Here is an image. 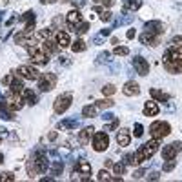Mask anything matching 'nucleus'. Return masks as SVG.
Wrapping results in <instances>:
<instances>
[{
	"label": "nucleus",
	"mask_w": 182,
	"mask_h": 182,
	"mask_svg": "<svg viewBox=\"0 0 182 182\" xmlns=\"http://www.w3.org/2000/svg\"><path fill=\"white\" fill-rule=\"evenodd\" d=\"M162 64H164L166 71L171 75L182 73V46L169 44L164 57H162Z\"/></svg>",
	"instance_id": "1"
},
{
	"label": "nucleus",
	"mask_w": 182,
	"mask_h": 182,
	"mask_svg": "<svg viewBox=\"0 0 182 182\" xmlns=\"http://www.w3.org/2000/svg\"><path fill=\"white\" fill-rule=\"evenodd\" d=\"M159 146H160V140H155V139H151V140H148L146 144H142L140 148L135 151V160H137V164H142L144 160H149L157 153Z\"/></svg>",
	"instance_id": "2"
},
{
	"label": "nucleus",
	"mask_w": 182,
	"mask_h": 182,
	"mask_svg": "<svg viewBox=\"0 0 182 182\" xmlns=\"http://www.w3.org/2000/svg\"><path fill=\"white\" fill-rule=\"evenodd\" d=\"M169 133H171V126L164 120H155L149 126V135H151V139H155V140H162V139L168 137Z\"/></svg>",
	"instance_id": "3"
},
{
	"label": "nucleus",
	"mask_w": 182,
	"mask_h": 182,
	"mask_svg": "<svg viewBox=\"0 0 182 182\" xmlns=\"http://www.w3.org/2000/svg\"><path fill=\"white\" fill-rule=\"evenodd\" d=\"M71 102H73V95H71L69 91H66V93L59 95V97L55 99V102H53V109H55V113H57V115L66 113V111L69 109Z\"/></svg>",
	"instance_id": "4"
},
{
	"label": "nucleus",
	"mask_w": 182,
	"mask_h": 182,
	"mask_svg": "<svg viewBox=\"0 0 182 182\" xmlns=\"http://www.w3.org/2000/svg\"><path fill=\"white\" fill-rule=\"evenodd\" d=\"M38 89L40 91H51L55 86H57V75L55 73H42L40 79H38Z\"/></svg>",
	"instance_id": "5"
},
{
	"label": "nucleus",
	"mask_w": 182,
	"mask_h": 182,
	"mask_svg": "<svg viewBox=\"0 0 182 182\" xmlns=\"http://www.w3.org/2000/svg\"><path fill=\"white\" fill-rule=\"evenodd\" d=\"M27 51H29L31 62H33V64H37V66H46V64L49 62V57L42 51L38 46H31V47H27Z\"/></svg>",
	"instance_id": "6"
},
{
	"label": "nucleus",
	"mask_w": 182,
	"mask_h": 182,
	"mask_svg": "<svg viewBox=\"0 0 182 182\" xmlns=\"http://www.w3.org/2000/svg\"><path fill=\"white\" fill-rule=\"evenodd\" d=\"M109 148V137H107V133H104V131H97V133H93V149L95 151H106Z\"/></svg>",
	"instance_id": "7"
},
{
	"label": "nucleus",
	"mask_w": 182,
	"mask_h": 182,
	"mask_svg": "<svg viewBox=\"0 0 182 182\" xmlns=\"http://www.w3.org/2000/svg\"><path fill=\"white\" fill-rule=\"evenodd\" d=\"M6 106L15 113V111H20L22 107H24V97H22V93H11L9 91V95L6 97Z\"/></svg>",
	"instance_id": "8"
},
{
	"label": "nucleus",
	"mask_w": 182,
	"mask_h": 182,
	"mask_svg": "<svg viewBox=\"0 0 182 182\" xmlns=\"http://www.w3.org/2000/svg\"><path fill=\"white\" fill-rule=\"evenodd\" d=\"M180 151H182V142H179V140L171 142V144L164 146V149H162V160H166V159H177Z\"/></svg>",
	"instance_id": "9"
},
{
	"label": "nucleus",
	"mask_w": 182,
	"mask_h": 182,
	"mask_svg": "<svg viewBox=\"0 0 182 182\" xmlns=\"http://www.w3.org/2000/svg\"><path fill=\"white\" fill-rule=\"evenodd\" d=\"M17 73L20 75L22 79H26V80H38L40 75H42L38 69H35V67H31V66H18Z\"/></svg>",
	"instance_id": "10"
},
{
	"label": "nucleus",
	"mask_w": 182,
	"mask_h": 182,
	"mask_svg": "<svg viewBox=\"0 0 182 182\" xmlns=\"http://www.w3.org/2000/svg\"><path fill=\"white\" fill-rule=\"evenodd\" d=\"M33 159H35V164H37L38 173H46V171H47V168H49L47 155H46L42 149H38V151H35V153H33Z\"/></svg>",
	"instance_id": "11"
},
{
	"label": "nucleus",
	"mask_w": 182,
	"mask_h": 182,
	"mask_svg": "<svg viewBox=\"0 0 182 182\" xmlns=\"http://www.w3.org/2000/svg\"><path fill=\"white\" fill-rule=\"evenodd\" d=\"M144 31L146 33H151V35H157V37H162V33L166 31L164 29V24L159 20H149L144 24Z\"/></svg>",
	"instance_id": "12"
},
{
	"label": "nucleus",
	"mask_w": 182,
	"mask_h": 182,
	"mask_svg": "<svg viewBox=\"0 0 182 182\" xmlns=\"http://www.w3.org/2000/svg\"><path fill=\"white\" fill-rule=\"evenodd\" d=\"M133 66H135V71L140 75V77H146L149 73V62L142 57H135L133 59Z\"/></svg>",
	"instance_id": "13"
},
{
	"label": "nucleus",
	"mask_w": 182,
	"mask_h": 182,
	"mask_svg": "<svg viewBox=\"0 0 182 182\" xmlns=\"http://www.w3.org/2000/svg\"><path fill=\"white\" fill-rule=\"evenodd\" d=\"M40 49L47 55V57H51V55H55L60 47H59V44H57V40H51V38H46V40L40 42Z\"/></svg>",
	"instance_id": "14"
},
{
	"label": "nucleus",
	"mask_w": 182,
	"mask_h": 182,
	"mask_svg": "<svg viewBox=\"0 0 182 182\" xmlns=\"http://www.w3.org/2000/svg\"><path fill=\"white\" fill-rule=\"evenodd\" d=\"M122 93H124L126 97H137V95H140V86H139L135 80H129V82L124 84Z\"/></svg>",
	"instance_id": "15"
},
{
	"label": "nucleus",
	"mask_w": 182,
	"mask_h": 182,
	"mask_svg": "<svg viewBox=\"0 0 182 182\" xmlns=\"http://www.w3.org/2000/svg\"><path fill=\"white\" fill-rule=\"evenodd\" d=\"M66 22H67V26H69L71 29H75V27L82 22L80 9H73V11H69V13H67V17H66Z\"/></svg>",
	"instance_id": "16"
},
{
	"label": "nucleus",
	"mask_w": 182,
	"mask_h": 182,
	"mask_svg": "<svg viewBox=\"0 0 182 182\" xmlns=\"http://www.w3.org/2000/svg\"><path fill=\"white\" fill-rule=\"evenodd\" d=\"M129 142H131V133H129V129H126V127H122L117 131V144L120 146V148H126V146H129Z\"/></svg>",
	"instance_id": "17"
},
{
	"label": "nucleus",
	"mask_w": 182,
	"mask_h": 182,
	"mask_svg": "<svg viewBox=\"0 0 182 182\" xmlns=\"http://www.w3.org/2000/svg\"><path fill=\"white\" fill-rule=\"evenodd\" d=\"M140 42L144 44V46H159L160 44V37H157V35H151V33H142L140 35Z\"/></svg>",
	"instance_id": "18"
},
{
	"label": "nucleus",
	"mask_w": 182,
	"mask_h": 182,
	"mask_svg": "<svg viewBox=\"0 0 182 182\" xmlns=\"http://www.w3.org/2000/svg\"><path fill=\"white\" fill-rule=\"evenodd\" d=\"M55 40L59 44V47H62V49L71 46V38H69V35H67L66 31H57V33H55Z\"/></svg>",
	"instance_id": "19"
},
{
	"label": "nucleus",
	"mask_w": 182,
	"mask_h": 182,
	"mask_svg": "<svg viewBox=\"0 0 182 182\" xmlns=\"http://www.w3.org/2000/svg\"><path fill=\"white\" fill-rule=\"evenodd\" d=\"M142 111H144V115H146V117H155V115H159V106H157V102H155V100L146 102Z\"/></svg>",
	"instance_id": "20"
},
{
	"label": "nucleus",
	"mask_w": 182,
	"mask_h": 182,
	"mask_svg": "<svg viewBox=\"0 0 182 182\" xmlns=\"http://www.w3.org/2000/svg\"><path fill=\"white\" fill-rule=\"evenodd\" d=\"M0 119H2V120H13V119H15V113L6 106L4 100L0 102Z\"/></svg>",
	"instance_id": "21"
},
{
	"label": "nucleus",
	"mask_w": 182,
	"mask_h": 182,
	"mask_svg": "<svg viewBox=\"0 0 182 182\" xmlns=\"http://www.w3.org/2000/svg\"><path fill=\"white\" fill-rule=\"evenodd\" d=\"M142 7V0H124L122 9L124 11H137Z\"/></svg>",
	"instance_id": "22"
},
{
	"label": "nucleus",
	"mask_w": 182,
	"mask_h": 182,
	"mask_svg": "<svg viewBox=\"0 0 182 182\" xmlns=\"http://www.w3.org/2000/svg\"><path fill=\"white\" fill-rule=\"evenodd\" d=\"M149 95L157 102H168L169 100V95L164 93V91H160V89H157V87H151V89H149Z\"/></svg>",
	"instance_id": "23"
},
{
	"label": "nucleus",
	"mask_w": 182,
	"mask_h": 182,
	"mask_svg": "<svg viewBox=\"0 0 182 182\" xmlns=\"http://www.w3.org/2000/svg\"><path fill=\"white\" fill-rule=\"evenodd\" d=\"M93 131H95V129H93V126H91V127H84L80 133H79V142H80L82 146H86V144L89 142L91 135H93Z\"/></svg>",
	"instance_id": "24"
},
{
	"label": "nucleus",
	"mask_w": 182,
	"mask_h": 182,
	"mask_svg": "<svg viewBox=\"0 0 182 182\" xmlns=\"http://www.w3.org/2000/svg\"><path fill=\"white\" fill-rule=\"evenodd\" d=\"M75 169H77L79 173H82V175H89V173H91V164L87 160H79L77 166H75Z\"/></svg>",
	"instance_id": "25"
},
{
	"label": "nucleus",
	"mask_w": 182,
	"mask_h": 182,
	"mask_svg": "<svg viewBox=\"0 0 182 182\" xmlns=\"http://www.w3.org/2000/svg\"><path fill=\"white\" fill-rule=\"evenodd\" d=\"M22 97H24V102L29 104V106H35L37 104V95L33 93V89H24L22 91Z\"/></svg>",
	"instance_id": "26"
},
{
	"label": "nucleus",
	"mask_w": 182,
	"mask_h": 182,
	"mask_svg": "<svg viewBox=\"0 0 182 182\" xmlns=\"http://www.w3.org/2000/svg\"><path fill=\"white\" fill-rule=\"evenodd\" d=\"M27 177L29 179H35L37 175H38V169H37V164H35V159H33V155H31V159L27 160Z\"/></svg>",
	"instance_id": "27"
},
{
	"label": "nucleus",
	"mask_w": 182,
	"mask_h": 182,
	"mask_svg": "<svg viewBox=\"0 0 182 182\" xmlns=\"http://www.w3.org/2000/svg\"><path fill=\"white\" fill-rule=\"evenodd\" d=\"M49 169H51V175L53 177H59L62 173V169H64V162L62 160H53L49 164Z\"/></svg>",
	"instance_id": "28"
},
{
	"label": "nucleus",
	"mask_w": 182,
	"mask_h": 182,
	"mask_svg": "<svg viewBox=\"0 0 182 182\" xmlns=\"http://www.w3.org/2000/svg\"><path fill=\"white\" fill-rule=\"evenodd\" d=\"M82 117H84V119H93V117H97V106H84V107H82Z\"/></svg>",
	"instance_id": "29"
},
{
	"label": "nucleus",
	"mask_w": 182,
	"mask_h": 182,
	"mask_svg": "<svg viewBox=\"0 0 182 182\" xmlns=\"http://www.w3.org/2000/svg\"><path fill=\"white\" fill-rule=\"evenodd\" d=\"M86 42L80 40V38H77V40L71 44V49H73V53H82V51H86Z\"/></svg>",
	"instance_id": "30"
},
{
	"label": "nucleus",
	"mask_w": 182,
	"mask_h": 182,
	"mask_svg": "<svg viewBox=\"0 0 182 182\" xmlns=\"http://www.w3.org/2000/svg\"><path fill=\"white\" fill-rule=\"evenodd\" d=\"M95 106H97V109H109V107L115 106V100H111V99H102V100H99Z\"/></svg>",
	"instance_id": "31"
},
{
	"label": "nucleus",
	"mask_w": 182,
	"mask_h": 182,
	"mask_svg": "<svg viewBox=\"0 0 182 182\" xmlns=\"http://www.w3.org/2000/svg\"><path fill=\"white\" fill-rule=\"evenodd\" d=\"M59 127L60 129H75V127H79V122L77 120H64L59 124Z\"/></svg>",
	"instance_id": "32"
},
{
	"label": "nucleus",
	"mask_w": 182,
	"mask_h": 182,
	"mask_svg": "<svg viewBox=\"0 0 182 182\" xmlns=\"http://www.w3.org/2000/svg\"><path fill=\"white\" fill-rule=\"evenodd\" d=\"M87 29H89V24H87V22H80L73 31H75L77 35H84V33H87Z\"/></svg>",
	"instance_id": "33"
},
{
	"label": "nucleus",
	"mask_w": 182,
	"mask_h": 182,
	"mask_svg": "<svg viewBox=\"0 0 182 182\" xmlns=\"http://www.w3.org/2000/svg\"><path fill=\"white\" fill-rule=\"evenodd\" d=\"M175 166H177V159H166L162 168H164V171L168 173V171H171V169H173Z\"/></svg>",
	"instance_id": "34"
},
{
	"label": "nucleus",
	"mask_w": 182,
	"mask_h": 182,
	"mask_svg": "<svg viewBox=\"0 0 182 182\" xmlns=\"http://www.w3.org/2000/svg\"><path fill=\"white\" fill-rule=\"evenodd\" d=\"M0 182H15V173H11V171L0 173Z\"/></svg>",
	"instance_id": "35"
},
{
	"label": "nucleus",
	"mask_w": 182,
	"mask_h": 182,
	"mask_svg": "<svg viewBox=\"0 0 182 182\" xmlns=\"http://www.w3.org/2000/svg\"><path fill=\"white\" fill-rule=\"evenodd\" d=\"M113 53H115L117 57H126V55H129V49H127L126 46H117V47L113 49Z\"/></svg>",
	"instance_id": "36"
},
{
	"label": "nucleus",
	"mask_w": 182,
	"mask_h": 182,
	"mask_svg": "<svg viewBox=\"0 0 182 182\" xmlns=\"http://www.w3.org/2000/svg\"><path fill=\"white\" fill-rule=\"evenodd\" d=\"M17 79V73H9V75H6L4 79H2V84L6 86V87H9L11 84H13V80Z\"/></svg>",
	"instance_id": "37"
},
{
	"label": "nucleus",
	"mask_w": 182,
	"mask_h": 182,
	"mask_svg": "<svg viewBox=\"0 0 182 182\" xmlns=\"http://www.w3.org/2000/svg\"><path fill=\"white\" fill-rule=\"evenodd\" d=\"M115 91H117V87H115L113 84H106V86L102 87V93H104L106 97H109V95H113Z\"/></svg>",
	"instance_id": "38"
},
{
	"label": "nucleus",
	"mask_w": 182,
	"mask_h": 182,
	"mask_svg": "<svg viewBox=\"0 0 182 182\" xmlns=\"http://www.w3.org/2000/svg\"><path fill=\"white\" fill-rule=\"evenodd\" d=\"M100 20L102 22H111V20H113V13H111V11H107V9H102Z\"/></svg>",
	"instance_id": "39"
},
{
	"label": "nucleus",
	"mask_w": 182,
	"mask_h": 182,
	"mask_svg": "<svg viewBox=\"0 0 182 182\" xmlns=\"http://www.w3.org/2000/svg\"><path fill=\"white\" fill-rule=\"evenodd\" d=\"M124 164L126 166H137V160H135V153H129L124 157Z\"/></svg>",
	"instance_id": "40"
},
{
	"label": "nucleus",
	"mask_w": 182,
	"mask_h": 182,
	"mask_svg": "<svg viewBox=\"0 0 182 182\" xmlns=\"http://www.w3.org/2000/svg\"><path fill=\"white\" fill-rule=\"evenodd\" d=\"M113 171H115V175H122L126 171V164H120V162L113 164Z\"/></svg>",
	"instance_id": "41"
},
{
	"label": "nucleus",
	"mask_w": 182,
	"mask_h": 182,
	"mask_svg": "<svg viewBox=\"0 0 182 182\" xmlns=\"http://www.w3.org/2000/svg\"><path fill=\"white\" fill-rule=\"evenodd\" d=\"M20 20H26V22H35V13L33 11H26L24 15L20 17Z\"/></svg>",
	"instance_id": "42"
},
{
	"label": "nucleus",
	"mask_w": 182,
	"mask_h": 182,
	"mask_svg": "<svg viewBox=\"0 0 182 182\" xmlns=\"http://www.w3.org/2000/svg\"><path fill=\"white\" fill-rule=\"evenodd\" d=\"M119 124H120V120H119V119L115 117V119L111 120V124H109L107 127H104V131H113V129H117V127H119Z\"/></svg>",
	"instance_id": "43"
},
{
	"label": "nucleus",
	"mask_w": 182,
	"mask_h": 182,
	"mask_svg": "<svg viewBox=\"0 0 182 182\" xmlns=\"http://www.w3.org/2000/svg\"><path fill=\"white\" fill-rule=\"evenodd\" d=\"M97 179H99V180H109V179H111V175L107 173V169H100V171H99V175H97Z\"/></svg>",
	"instance_id": "44"
},
{
	"label": "nucleus",
	"mask_w": 182,
	"mask_h": 182,
	"mask_svg": "<svg viewBox=\"0 0 182 182\" xmlns=\"http://www.w3.org/2000/svg\"><path fill=\"white\" fill-rule=\"evenodd\" d=\"M133 133H135V137H142V135H144V127H142V124L137 122V124L133 126Z\"/></svg>",
	"instance_id": "45"
},
{
	"label": "nucleus",
	"mask_w": 182,
	"mask_h": 182,
	"mask_svg": "<svg viewBox=\"0 0 182 182\" xmlns=\"http://www.w3.org/2000/svg\"><path fill=\"white\" fill-rule=\"evenodd\" d=\"M146 175V169L144 168H140V169H137V171H133V175H131V179L133 180H137V179H142Z\"/></svg>",
	"instance_id": "46"
},
{
	"label": "nucleus",
	"mask_w": 182,
	"mask_h": 182,
	"mask_svg": "<svg viewBox=\"0 0 182 182\" xmlns=\"http://www.w3.org/2000/svg\"><path fill=\"white\" fill-rule=\"evenodd\" d=\"M109 55H111V53H109V51H106V53H100V55H99V62H107L109 60Z\"/></svg>",
	"instance_id": "47"
},
{
	"label": "nucleus",
	"mask_w": 182,
	"mask_h": 182,
	"mask_svg": "<svg viewBox=\"0 0 182 182\" xmlns=\"http://www.w3.org/2000/svg\"><path fill=\"white\" fill-rule=\"evenodd\" d=\"M115 2L117 0H100V4L104 7H111V6H115Z\"/></svg>",
	"instance_id": "48"
},
{
	"label": "nucleus",
	"mask_w": 182,
	"mask_h": 182,
	"mask_svg": "<svg viewBox=\"0 0 182 182\" xmlns=\"http://www.w3.org/2000/svg\"><path fill=\"white\" fill-rule=\"evenodd\" d=\"M148 179H149V180H159V179H160V173H159V171H153Z\"/></svg>",
	"instance_id": "49"
},
{
	"label": "nucleus",
	"mask_w": 182,
	"mask_h": 182,
	"mask_svg": "<svg viewBox=\"0 0 182 182\" xmlns=\"http://www.w3.org/2000/svg\"><path fill=\"white\" fill-rule=\"evenodd\" d=\"M135 35H137V31H135V29H127V33H126V37H127V38H135Z\"/></svg>",
	"instance_id": "50"
},
{
	"label": "nucleus",
	"mask_w": 182,
	"mask_h": 182,
	"mask_svg": "<svg viewBox=\"0 0 182 182\" xmlns=\"http://www.w3.org/2000/svg\"><path fill=\"white\" fill-rule=\"evenodd\" d=\"M57 137H59V133H57V131H51V133L47 135V139H49L51 142H53V140H57Z\"/></svg>",
	"instance_id": "51"
},
{
	"label": "nucleus",
	"mask_w": 182,
	"mask_h": 182,
	"mask_svg": "<svg viewBox=\"0 0 182 182\" xmlns=\"http://www.w3.org/2000/svg\"><path fill=\"white\" fill-rule=\"evenodd\" d=\"M60 64H64V66H67V64H69V57H66V55H62V57H60Z\"/></svg>",
	"instance_id": "52"
},
{
	"label": "nucleus",
	"mask_w": 182,
	"mask_h": 182,
	"mask_svg": "<svg viewBox=\"0 0 182 182\" xmlns=\"http://www.w3.org/2000/svg\"><path fill=\"white\" fill-rule=\"evenodd\" d=\"M109 35H111V29H107V27L100 31V37H109Z\"/></svg>",
	"instance_id": "53"
},
{
	"label": "nucleus",
	"mask_w": 182,
	"mask_h": 182,
	"mask_svg": "<svg viewBox=\"0 0 182 182\" xmlns=\"http://www.w3.org/2000/svg\"><path fill=\"white\" fill-rule=\"evenodd\" d=\"M102 119H104V120H113L115 117H113L111 113H104V117H102Z\"/></svg>",
	"instance_id": "54"
},
{
	"label": "nucleus",
	"mask_w": 182,
	"mask_h": 182,
	"mask_svg": "<svg viewBox=\"0 0 182 182\" xmlns=\"http://www.w3.org/2000/svg\"><path fill=\"white\" fill-rule=\"evenodd\" d=\"M104 166H106V168H111V166H113V160H109V159H106V160H104Z\"/></svg>",
	"instance_id": "55"
},
{
	"label": "nucleus",
	"mask_w": 182,
	"mask_h": 182,
	"mask_svg": "<svg viewBox=\"0 0 182 182\" xmlns=\"http://www.w3.org/2000/svg\"><path fill=\"white\" fill-rule=\"evenodd\" d=\"M93 42H95V44H102V37H95Z\"/></svg>",
	"instance_id": "56"
},
{
	"label": "nucleus",
	"mask_w": 182,
	"mask_h": 182,
	"mask_svg": "<svg viewBox=\"0 0 182 182\" xmlns=\"http://www.w3.org/2000/svg\"><path fill=\"white\" fill-rule=\"evenodd\" d=\"M111 44H115V46H117V44H119V38H117V37H113V38H111Z\"/></svg>",
	"instance_id": "57"
},
{
	"label": "nucleus",
	"mask_w": 182,
	"mask_h": 182,
	"mask_svg": "<svg viewBox=\"0 0 182 182\" xmlns=\"http://www.w3.org/2000/svg\"><path fill=\"white\" fill-rule=\"evenodd\" d=\"M47 2H49V4H57L59 0H47Z\"/></svg>",
	"instance_id": "58"
},
{
	"label": "nucleus",
	"mask_w": 182,
	"mask_h": 182,
	"mask_svg": "<svg viewBox=\"0 0 182 182\" xmlns=\"http://www.w3.org/2000/svg\"><path fill=\"white\" fill-rule=\"evenodd\" d=\"M2 162H4V155H2V153H0V164H2Z\"/></svg>",
	"instance_id": "59"
},
{
	"label": "nucleus",
	"mask_w": 182,
	"mask_h": 182,
	"mask_svg": "<svg viewBox=\"0 0 182 182\" xmlns=\"http://www.w3.org/2000/svg\"><path fill=\"white\" fill-rule=\"evenodd\" d=\"M67 2H71V0H62V4H67Z\"/></svg>",
	"instance_id": "60"
},
{
	"label": "nucleus",
	"mask_w": 182,
	"mask_h": 182,
	"mask_svg": "<svg viewBox=\"0 0 182 182\" xmlns=\"http://www.w3.org/2000/svg\"><path fill=\"white\" fill-rule=\"evenodd\" d=\"M91 2H100V0H91Z\"/></svg>",
	"instance_id": "61"
},
{
	"label": "nucleus",
	"mask_w": 182,
	"mask_h": 182,
	"mask_svg": "<svg viewBox=\"0 0 182 182\" xmlns=\"http://www.w3.org/2000/svg\"><path fill=\"white\" fill-rule=\"evenodd\" d=\"M0 142H2V139H0Z\"/></svg>",
	"instance_id": "62"
}]
</instances>
